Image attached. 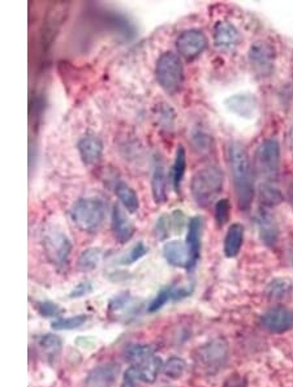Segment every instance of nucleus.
<instances>
[{
    "instance_id": "obj_1",
    "label": "nucleus",
    "mask_w": 293,
    "mask_h": 387,
    "mask_svg": "<svg viewBox=\"0 0 293 387\" xmlns=\"http://www.w3.org/2000/svg\"><path fill=\"white\" fill-rule=\"evenodd\" d=\"M227 162L234 181V195L241 211L252 208L256 189L252 164L245 148L239 142H231L227 148Z\"/></svg>"
},
{
    "instance_id": "obj_2",
    "label": "nucleus",
    "mask_w": 293,
    "mask_h": 387,
    "mask_svg": "<svg viewBox=\"0 0 293 387\" xmlns=\"http://www.w3.org/2000/svg\"><path fill=\"white\" fill-rule=\"evenodd\" d=\"M254 168L259 188H279L281 145L275 139H267L258 145Z\"/></svg>"
},
{
    "instance_id": "obj_3",
    "label": "nucleus",
    "mask_w": 293,
    "mask_h": 387,
    "mask_svg": "<svg viewBox=\"0 0 293 387\" xmlns=\"http://www.w3.org/2000/svg\"><path fill=\"white\" fill-rule=\"evenodd\" d=\"M224 184V174L218 166L199 170L190 181V192L199 208H208L219 196Z\"/></svg>"
},
{
    "instance_id": "obj_4",
    "label": "nucleus",
    "mask_w": 293,
    "mask_h": 387,
    "mask_svg": "<svg viewBox=\"0 0 293 387\" xmlns=\"http://www.w3.org/2000/svg\"><path fill=\"white\" fill-rule=\"evenodd\" d=\"M70 218L82 232L95 234L105 222V204L98 197L77 199L70 208Z\"/></svg>"
},
{
    "instance_id": "obj_5",
    "label": "nucleus",
    "mask_w": 293,
    "mask_h": 387,
    "mask_svg": "<svg viewBox=\"0 0 293 387\" xmlns=\"http://www.w3.org/2000/svg\"><path fill=\"white\" fill-rule=\"evenodd\" d=\"M155 76L159 86L170 95H175L184 85V67L174 52H164L156 60Z\"/></svg>"
},
{
    "instance_id": "obj_6",
    "label": "nucleus",
    "mask_w": 293,
    "mask_h": 387,
    "mask_svg": "<svg viewBox=\"0 0 293 387\" xmlns=\"http://www.w3.org/2000/svg\"><path fill=\"white\" fill-rule=\"evenodd\" d=\"M42 244L47 258L58 268L68 265L72 243L70 237L57 227H47L42 232Z\"/></svg>"
},
{
    "instance_id": "obj_7",
    "label": "nucleus",
    "mask_w": 293,
    "mask_h": 387,
    "mask_svg": "<svg viewBox=\"0 0 293 387\" xmlns=\"http://www.w3.org/2000/svg\"><path fill=\"white\" fill-rule=\"evenodd\" d=\"M127 359L142 382H154L162 368L161 359L149 346H133L129 348Z\"/></svg>"
},
{
    "instance_id": "obj_8",
    "label": "nucleus",
    "mask_w": 293,
    "mask_h": 387,
    "mask_svg": "<svg viewBox=\"0 0 293 387\" xmlns=\"http://www.w3.org/2000/svg\"><path fill=\"white\" fill-rule=\"evenodd\" d=\"M176 48L180 57L194 60L208 48V38L199 29H188L177 37Z\"/></svg>"
},
{
    "instance_id": "obj_9",
    "label": "nucleus",
    "mask_w": 293,
    "mask_h": 387,
    "mask_svg": "<svg viewBox=\"0 0 293 387\" xmlns=\"http://www.w3.org/2000/svg\"><path fill=\"white\" fill-rule=\"evenodd\" d=\"M249 61L261 77H269L275 66V48L267 42H256L249 48Z\"/></svg>"
},
{
    "instance_id": "obj_10",
    "label": "nucleus",
    "mask_w": 293,
    "mask_h": 387,
    "mask_svg": "<svg viewBox=\"0 0 293 387\" xmlns=\"http://www.w3.org/2000/svg\"><path fill=\"white\" fill-rule=\"evenodd\" d=\"M152 193L154 202L162 205L167 201V174L163 157L155 152L152 163Z\"/></svg>"
},
{
    "instance_id": "obj_11",
    "label": "nucleus",
    "mask_w": 293,
    "mask_h": 387,
    "mask_svg": "<svg viewBox=\"0 0 293 387\" xmlns=\"http://www.w3.org/2000/svg\"><path fill=\"white\" fill-rule=\"evenodd\" d=\"M262 326L274 334L285 333L293 328V312L284 306L272 308L262 317Z\"/></svg>"
},
{
    "instance_id": "obj_12",
    "label": "nucleus",
    "mask_w": 293,
    "mask_h": 387,
    "mask_svg": "<svg viewBox=\"0 0 293 387\" xmlns=\"http://www.w3.org/2000/svg\"><path fill=\"white\" fill-rule=\"evenodd\" d=\"M224 105L230 112L239 117L253 119L256 117L258 110L257 98L252 94H234L224 101Z\"/></svg>"
},
{
    "instance_id": "obj_13",
    "label": "nucleus",
    "mask_w": 293,
    "mask_h": 387,
    "mask_svg": "<svg viewBox=\"0 0 293 387\" xmlns=\"http://www.w3.org/2000/svg\"><path fill=\"white\" fill-rule=\"evenodd\" d=\"M77 150L82 163L86 167H93L99 163L103 157V143L94 135H85L77 142Z\"/></svg>"
},
{
    "instance_id": "obj_14",
    "label": "nucleus",
    "mask_w": 293,
    "mask_h": 387,
    "mask_svg": "<svg viewBox=\"0 0 293 387\" xmlns=\"http://www.w3.org/2000/svg\"><path fill=\"white\" fill-rule=\"evenodd\" d=\"M202 218L196 215L188 222L187 244L189 252L188 270L194 269L201 256V239H202Z\"/></svg>"
},
{
    "instance_id": "obj_15",
    "label": "nucleus",
    "mask_w": 293,
    "mask_h": 387,
    "mask_svg": "<svg viewBox=\"0 0 293 387\" xmlns=\"http://www.w3.org/2000/svg\"><path fill=\"white\" fill-rule=\"evenodd\" d=\"M111 230L120 244H125L133 237L136 227L129 219L128 214L120 206H114L111 212Z\"/></svg>"
},
{
    "instance_id": "obj_16",
    "label": "nucleus",
    "mask_w": 293,
    "mask_h": 387,
    "mask_svg": "<svg viewBox=\"0 0 293 387\" xmlns=\"http://www.w3.org/2000/svg\"><path fill=\"white\" fill-rule=\"evenodd\" d=\"M240 33L234 23L218 21L214 26V45L219 50L230 51L239 45Z\"/></svg>"
},
{
    "instance_id": "obj_17",
    "label": "nucleus",
    "mask_w": 293,
    "mask_h": 387,
    "mask_svg": "<svg viewBox=\"0 0 293 387\" xmlns=\"http://www.w3.org/2000/svg\"><path fill=\"white\" fill-rule=\"evenodd\" d=\"M258 231L261 240L267 246H274L278 243L279 231L275 218L266 209H261L257 214Z\"/></svg>"
},
{
    "instance_id": "obj_18",
    "label": "nucleus",
    "mask_w": 293,
    "mask_h": 387,
    "mask_svg": "<svg viewBox=\"0 0 293 387\" xmlns=\"http://www.w3.org/2000/svg\"><path fill=\"white\" fill-rule=\"evenodd\" d=\"M165 261L175 268H187L189 265V252L185 243L180 240L167 241L163 246Z\"/></svg>"
},
{
    "instance_id": "obj_19",
    "label": "nucleus",
    "mask_w": 293,
    "mask_h": 387,
    "mask_svg": "<svg viewBox=\"0 0 293 387\" xmlns=\"http://www.w3.org/2000/svg\"><path fill=\"white\" fill-rule=\"evenodd\" d=\"M112 189H114L117 199L120 201V204L124 206V209L128 212L134 214L136 211L140 209V199H139L137 193L125 181H123L120 179H115L114 184H112Z\"/></svg>"
},
{
    "instance_id": "obj_20",
    "label": "nucleus",
    "mask_w": 293,
    "mask_h": 387,
    "mask_svg": "<svg viewBox=\"0 0 293 387\" xmlns=\"http://www.w3.org/2000/svg\"><path fill=\"white\" fill-rule=\"evenodd\" d=\"M243 241H244V227L240 223L231 224L224 237V246H223L224 255L228 258L236 257L240 253Z\"/></svg>"
},
{
    "instance_id": "obj_21",
    "label": "nucleus",
    "mask_w": 293,
    "mask_h": 387,
    "mask_svg": "<svg viewBox=\"0 0 293 387\" xmlns=\"http://www.w3.org/2000/svg\"><path fill=\"white\" fill-rule=\"evenodd\" d=\"M185 171H187V152L183 145H179L176 149L175 161L172 164V174H171V183L176 193L180 192Z\"/></svg>"
},
{
    "instance_id": "obj_22",
    "label": "nucleus",
    "mask_w": 293,
    "mask_h": 387,
    "mask_svg": "<svg viewBox=\"0 0 293 387\" xmlns=\"http://www.w3.org/2000/svg\"><path fill=\"white\" fill-rule=\"evenodd\" d=\"M190 293L189 290L187 288H180V290H176L174 286L171 287H165L162 291H159L156 297L152 301V304L149 305V312L150 313H154L156 310H159L164 304H167L170 300H179V299H183L185 297Z\"/></svg>"
},
{
    "instance_id": "obj_23",
    "label": "nucleus",
    "mask_w": 293,
    "mask_h": 387,
    "mask_svg": "<svg viewBox=\"0 0 293 387\" xmlns=\"http://www.w3.org/2000/svg\"><path fill=\"white\" fill-rule=\"evenodd\" d=\"M103 259V250L99 248L85 249L79 257V268L82 271H92L99 266Z\"/></svg>"
},
{
    "instance_id": "obj_24",
    "label": "nucleus",
    "mask_w": 293,
    "mask_h": 387,
    "mask_svg": "<svg viewBox=\"0 0 293 387\" xmlns=\"http://www.w3.org/2000/svg\"><path fill=\"white\" fill-rule=\"evenodd\" d=\"M190 142L194 150H197L199 154H205L210 152L212 139L205 129L194 128L190 133Z\"/></svg>"
},
{
    "instance_id": "obj_25",
    "label": "nucleus",
    "mask_w": 293,
    "mask_h": 387,
    "mask_svg": "<svg viewBox=\"0 0 293 387\" xmlns=\"http://www.w3.org/2000/svg\"><path fill=\"white\" fill-rule=\"evenodd\" d=\"M86 321H88V317L85 315L68 317V318H60L52 324V328L54 330H73V328L82 326Z\"/></svg>"
},
{
    "instance_id": "obj_26",
    "label": "nucleus",
    "mask_w": 293,
    "mask_h": 387,
    "mask_svg": "<svg viewBox=\"0 0 293 387\" xmlns=\"http://www.w3.org/2000/svg\"><path fill=\"white\" fill-rule=\"evenodd\" d=\"M230 214H231V204L227 199H219L215 204L214 208V215H215V222L222 227L225 223L228 222L230 219Z\"/></svg>"
},
{
    "instance_id": "obj_27",
    "label": "nucleus",
    "mask_w": 293,
    "mask_h": 387,
    "mask_svg": "<svg viewBox=\"0 0 293 387\" xmlns=\"http://www.w3.org/2000/svg\"><path fill=\"white\" fill-rule=\"evenodd\" d=\"M172 230V223H171V217L170 214H163L161 215L158 219H156V223H155V227H154V232L156 235V237L159 240H164L167 239L170 234H171Z\"/></svg>"
},
{
    "instance_id": "obj_28",
    "label": "nucleus",
    "mask_w": 293,
    "mask_h": 387,
    "mask_svg": "<svg viewBox=\"0 0 293 387\" xmlns=\"http://www.w3.org/2000/svg\"><path fill=\"white\" fill-rule=\"evenodd\" d=\"M185 366L187 365L184 363V360L179 357H172L164 365V375L170 378H179L184 373Z\"/></svg>"
},
{
    "instance_id": "obj_29",
    "label": "nucleus",
    "mask_w": 293,
    "mask_h": 387,
    "mask_svg": "<svg viewBox=\"0 0 293 387\" xmlns=\"http://www.w3.org/2000/svg\"><path fill=\"white\" fill-rule=\"evenodd\" d=\"M290 283L285 279H275L270 283L267 295L271 299H281L290 291Z\"/></svg>"
},
{
    "instance_id": "obj_30",
    "label": "nucleus",
    "mask_w": 293,
    "mask_h": 387,
    "mask_svg": "<svg viewBox=\"0 0 293 387\" xmlns=\"http://www.w3.org/2000/svg\"><path fill=\"white\" fill-rule=\"evenodd\" d=\"M148 252H149V248L145 246V243L140 241V243H137L136 246H133V248L129 250L125 257L121 259V264H124V265L134 264V262H137V261L143 257V256H146Z\"/></svg>"
},
{
    "instance_id": "obj_31",
    "label": "nucleus",
    "mask_w": 293,
    "mask_h": 387,
    "mask_svg": "<svg viewBox=\"0 0 293 387\" xmlns=\"http://www.w3.org/2000/svg\"><path fill=\"white\" fill-rule=\"evenodd\" d=\"M159 123L163 124L164 127L171 128L174 126V120H175V114L174 110L171 107L165 105V107H159Z\"/></svg>"
},
{
    "instance_id": "obj_32",
    "label": "nucleus",
    "mask_w": 293,
    "mask_h": 387,
    "mask_svg": "<svg viewBox=\"0 0 293 387\" xmlns=\"http://www.w3.org/2000/svg\"><path fill=\"white\" fill-rule=\"evenodd\" d=\"M41 346L48 352L57 353L61 347V340L57 335H46L41 338Z\"/></svg>"
},
{
    "instance_id": "obj_33",
    "label": "nucleus",
    "mask_w": 293,
    "mask_h": 387,
    "mask_svg": "<svg viewBox=\"0 0 293 387\" xmlns=\"http://www.w3.org/2000/svg\"><path fill=\"white\" fill-rule=\"evenodd\" d=\"M93 291V286H92V283L90 281H81V283H79L74 288H73V291L70 292V297H82V296H85V295H88V293H90Z\"/></svg>"
},
{
    "instance_id": "obj_34",
    "label": "nucleus",
    "mask_w": 293,
    "mask_h": 387,
    "mask_svg": "<svg viewBox=\"0 0 293 387\" xmlns=\"http://www.w3.org/2000/svg\"><path fill=\"white\" fill-rule=\"evenodd\" d=\"M61 312L60 306L54 303H50V301H45V303H41L39 304V313L42 316L51 317L57 316Z\"/></svg>"
},
{
    "instance_id": "obj_35",
    "label": "nucleus",
    "mask_w": 293,
    "mask_h": 387,
    "mask_svg": "<svg viewBox=\"0 0 293 387\" xmlns=\"http://www.w3.org/2000/svg\"><path fill=\"white\" fill-rule=\"evenodd\" d=\"M137 381H140L139 375H137L136 370L130 366L128 370L125 372V375H124V379H123V385H121V387H136Z\"/></svg>"
},
{
    "instance_id": "obj_36",
    "label": "nucleus",
    "mask_w": 293,
    "mask_h": 387,
    "mask_svg": "<svg viewBox=\"0 0 293 387\" xmlns=\"http://www.w3.org/2000/svg\"><path fill=\"white\" fill-rule=\"evenodd\" d=\"M288 199H290V202H291L293 208V186H291L288 189Z\"/></svg>"
}]
</instances>
